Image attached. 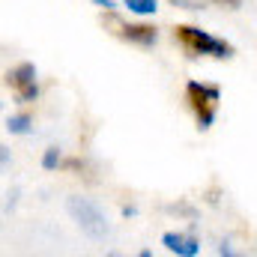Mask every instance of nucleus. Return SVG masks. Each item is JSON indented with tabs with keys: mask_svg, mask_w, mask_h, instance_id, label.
<instances>
[{
	"mask_svg": "<svg viewBox=\"0 0 257 257\" xmlns=\"http://www.w3.org/2000/svg\"><path fill=\"white\" fill-rule=\"evenodd\" d=\"M54 162H57V153H54V150H48V156H45V165H48V168H51V165H54Z\"/></svg>",
	"mask_w": 257,
	"mask_h": 257,
	"instance_id": "9d476101",
	"label": "nucleus"
},
{
	"mask_svg": "<svg viewBox=\"0 0 257 257\" xmlns=\"http://www.w3.org/2000/svg\"><path fill=\"white\" fill-rule=\"evenodd\" d=\"M6 87L15 93L18 102H33L39 87H36V69L30 63H18L15 69L6 72Z\"/></svg>",
	"mask_w": 257,
	"mask_h": 257,
	"instance_id": "39448f33",
	"label": "nucleus"
},
{
	"mask_svg": "<svg viewBox=\"0 0 257 257\" xmlns=\"http://www.w3.org/2000/svg\"><path fill=\"white\" fill-rule=\"evenodd\" d=\"M174 39H177L180 48H183L186 54H192V57H218V60L233 57V45H230V42L215 39V36H209L206 30L192 27V24L174 27Z\"/></svg>",
	"mask_w": 257,
	"mask_h": 257,
	"instance_id": "f257e3e1",
	"label": "nucleus"
},
{
	"mask_svg": "<svg viewBox=\"0 0 257 257\" xmlns=\"http://www.w3.org/2000/svg\"><path fill=\"white\" fill-rule=\"evenodd\" d=\"M186 102L192 108L194 120H197V128H209L215 114H218V102H221V90L212 87V84H200V81H192L186 87Z\"/></svg>",
	"mask_w": 257,
	"mask_h": 257,
	"instance_id": "f03ea898",
	"label": "nucleus"
},
{
	"mask_svg": "<svg viewBox=\"0 0 257 257\" xmlns=\"http://www.w3.org/2000/svg\"><path fill=\"white\" fill-rule=\"evenodd\" d=\"M69 212H72V218L78 221V227H81L84 233H90V236H105V233H108V221H105V215L99 212V206L72 197V200H69Z\"/></svg>",
	"mask_w": 257,
	"mask_h": 257,
	"instance_id": "20e7f679",
	"label": "nucleus"
},
{
	"mask_svg": "<svg viewBox=\"0 0 257 257\" xmlns=\"http://www.w3.org/2000/svg\"><path fill=\"white\" fill-rule=\"evenodd\" d=\"M3 162H6V150L0 147V168H3Z\"/></svg>",
	"mask_w": 257,
	"mask_h": 257,
	"instance_id": "9b49d317",
	"label": "nucleus"
},
{
	"mask_svg": "<svg viewBox=\"0 0 257 257\" xmlns=\"http://www.w3.org/2000/svg\"><path fill=\"white\" fill-rule=\"evenodd\" d=\"M27 123H30V117H12L9 120V128L12 132H27Z\"/></svg>",
	"mask_w": 257,
	"mask_h": 257,
	"instance_id": "6e6552de",
	"label": "nucleus"
},
{
	"mask_svg": "<svg viewBox=\"0 0 257 257\" xmlns=\"http://www.w3.org/2000/svg\"><path fill=\"white\" fill-rule=\"evenodd\" d=\"M128 9L132 12H138V15H150V12H156V0H126Z\"/></svg>",
	"mask_w": 257,
	"mask_h": 257,
	"instance_id": "0eeeda50",
	"label": "nucleus"
},
{
	"mask_svg": "<svg viewBox=\"0 0 257 257\" xmlns=\"http://www.w3.org/2000/svg\"><path fill=\"white\" fill-rule=\"evenodd\" d=\"M165 245L171 251H177V254H197V239H192V236H174V233H168Z\"/></svg>",
	"mask_w": 257,
	"mask_h": 257,
	"instance_id": "423d86ee",
	"label": "nucleus"
},
{
	"mask_svg": "<svg viewBox=\"0 0 257 257\" xmlns=\"http://www.w3.org/2000/svg\"><path fill=\"white\" fill-rule=\"evenodd\" d=\"M102 24H105V30L114 33L117 39L132 42V45H141V48H150V45H156V39H159V33H156L153 24H128V21H123V18L114 15V12L102 15Z\"/></svg>",
	"mask_w": 257,
	"mask_h": 257,
	"instance_id": "7ed1b4c3",
	"label": "nucleus"
},
{
	"mask_svg": "<svg viewBox=\"0 0 257 257\" xmlns=\"http://www.w3.org/2000/svg\"><path fill=\"white\" fill-rule=\"evenodd\" d=\"M212 3H218V6H227V9H239V6H242V0H212Z\"/></svg>",
	"mask_w": 257,
	"mask_h": 257,
	"instance_id": "1a4fd4ad",
	"label": "nucleus"
}]
</instances>
